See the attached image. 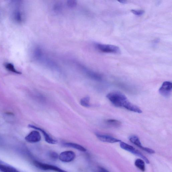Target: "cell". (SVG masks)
<instances>
[{
    "mask_svg": "<svg viewBox=\"0 0 172 172\" xmlns=\"http://www.w3.org/2000/svg\"><path fill=\"white\" fill-rule=\"evenodd\" d=\"M107 98L116 107L124 108L129 111L141 113L142 111L137 106L131 103L126 95L118 91L110 93L107 95Z\"/></svg>",
    "mask_w": 172,
    "mask_h": 172,
    "instance_id": "1",
    "label": "cell"
},
{
    "mask_svg": "<svg viewBox=\"0 0 172 172\" xmlns=\"http://www.w3.org/2000/svg\"><path fill=\"white\" fill-rule=\"evenodd\" d=\"M95 46L102 52L115 54H120L121 53L120 48L115 46L97 43L95 44Z\"/></svg>",
    "mask_w": 172,
    "mask_h": 172,
    "instance_id": "2",
    "label": "cell"
},
{
    "mask_svg": "<svg viewBox=\"0 0 172 172\" xmlns=\"http://www.w3.org/2000/svg\"><path fill=\"white\" fill-rule=\"evenodd\" d=\"M120 147L123 149L130 152L135 155L139 157H140L143 159V160L145 161V162L147 164H149L150 163L149 160H148V159L143 154H142L139 151L136 149L133 146L122 141L120 142Z\"/></svg>",
    "mask_w": 172,
    "mask_h": 172,
    "instance_id": "3",
    "label": "cell"
},
{
    "mask_svg": "<svg viewBox=\"0 0 172 172\" xmlns=\"http://www.w3.org/2000/svg\"><path fill=\"white\" fill-rule=\"evenodd\" d=\"M33 164L37 168L44 171H52L56 172H68L54 165L46 164L38 161H34Z\"/></svg>",
    "mask_w": 172,
    "mask_h": 172,
    "instance_id": "4",
    "label": "cell"
},
{
    "mask_svg": "<svg viewBox=\"0 0 172 172\" xmlns=\"http://www.w3.org/2000/svg\"><path fill=\"white\" fill-rule=\"evenodd\" d=\"M172 90V84L171 82L166 81L163 82L159 90V93L162 96L168 97L171 95Z\"/></svg>",
    "mask_w": 172,
    "mask_h": 172,
    "instance_id": "5",
    "label": "cell"
},
{
    "mask_svg": "<svg viewBox=\"0 0 172 172\" xmlns=\"http://www.w3.org/2000/svg\"><path fill=\"white\" fill-rule=\"evenodd\" d=\"M76 157V154L74 152L68 151L61 152L59 156L60 160L64 162H71Z\"/></svg>",
    "mask_w": 172,
    "mask_h": 172,
    "instance_id": "6",
    "label": "cell"
},
{
    "mask_svg": "<svg viewBox=\"0 0 172 172\" xmlns=\"http://www.w3.org/2000/svg\"><path fill=\"white\" fill-rule=\"evenodd\" d=\"M129 140L131 143L134 144L135 145L137 146V147L141 149L144 150V151L150 154H153L155 153V151L154 150L149 148L144 147V146H142L139 139L136 136H131L129 137Z\"/></svg>",
    "mask_w": 172,
    "mask_h": 172,
    "instance_id": "7",
    "label": "cell"
},
{
    "mask_svg": "<svg viewBox=\"0 0 172 172\" xmlns=\"http://www.w3.org/2000/svg\"><path fill=\"white\" fill-rule=\"evenodd\" d=\"M28 127L30 128H32L40 131L42 133V134H43L44 139H45V141L47 143L51 144H55L57 143V140L53 139L43 129L32 124H29L28 125Z\"/></svg>",
    "mask_w": 172,
    "mask_h": 172,
    "instance_id": "8",
    "label": "cell"
},
{
    "mask_svg": "<svg viewBox=\"0 0 172 172\" xmlns=\"http://www.w3.org/2000/svg\"><path fill=\"white\" fill-rule=\"evenodd\" d=\"M41 135L39 131H32L25 137V139L30 143H37L41 140Z\"/></svg>",
    "mask_w": 172,
    "mask_h": 172,
    "instance_id": "9",
    "label": "cell"
},
{
    "mask_svg": "<svg viewBox=\"0 0 172 172\" xmlns=\"http://www.w3.org/2000/svg\"><path fill=\"white\" fill-rule=\"evenodd\" d=\"M96 137L100 141L104 142L114 143L122 141L116 138L111 135L96 133Z\"/></svg>",
    "mask_w": 172,
    "mask_h": 172,
    "instance_id": "10",
    "label": "cell"
},
{
    "mask_svg": "<svg viewBox=\"0 0 172 172\" xmlns=\"http://www.w3.org/2000/svg\"><path fill=\"white\" fill-rule=\"evenodd\" d=\"M79 65L83 70L86 73V75L88 76L89 77L91 78V79L99 81L102 80V76L100 74L95 73L94 71L90 70L88 69L82 65L79 64Z\"/></svg>",
    "mask_w": 172,
    "mask_h": 172,
    "instance_id": "11",
    "label": "cell"
},
{
    "mask_svg": "<svg viewBox=\"0 0 172 172\" xmlns=\"http://www.w3.org/2000/svg\"><path fill=\"white\" fill-rule=\"evenodd\" d=\"M14 20L17 23H22L24 20V15L22 12L19 10H15L12 14Z\"/></svg>",
    "mask_w": 172,
    "mask_h": 172,
    "instance_id": "12",
    "label": "cell"
},
{
    "mask_svg": "<svg viewBox=\"0 0 172 172\" xmlns=\"http://www.w3.org/2000/svg\"><path fill=\"white\" fill-rule=\"evenodd\" d=\"M0 171L1 172H20L14 167L4 164L0 161Z\"/></svg>",
    "mask_w": 172,
    "mask_h": 172,
    "instance_id": "13",
    "label": "cell"
},
{
    "mask_svg": "<svg viewBox=\"0 0 172 172\" xmlns=\"http://www.w3.org/2000/svg\"><path fill=\"white\" fill-rule=\"evenodd\" d=\"M64 146L66 147L74 149L80 151L85 152L86 151V149L83 146L75 143L68 142L64 144Z\"/></svg>",
    "mask_w": 172,
    "mask_h": 172,
    "instance_id": "14",
    "label": "cell"
},
{
    "mask_svg": "<svg viewBox=\"0 0 172 172\" xmlns=\"http://www.w3.org/2000/svg\"><path fill=\"white\" fill-rule=\"evenodd\" d=\"M135 166L142 172L146 170V166L145 161L141 159H138L135 161Z\"/></svg>",
    "mask_w": 172,
    "mask_h": 172,
    "instance_id": "15",
    "label": "cell"
},
{
    "mask_svg": "<svg viewBox=\"0 0 172 172\" xmlns=\"http://www.w3.org/2000/svg\"><path fill=\"white\" fill-rule=\"evenodd\" d=\"M106 123L108 126L115 127H119L121 125L119 121L115 120H108L106 121Z\"/></svg>",
    "mask_w": 172,
    "mask_h": 172,
    "instance_id": "16",
    "label": "cell"
},
{
    "mask_svg": "<svg viewBox=\"0 0 172 172\" xmlns=\"http://www.w3.org/2000/svg\"><path fill=\"white\" fill-rule=\"evenodd\" d=\"M5 66L6 69L8 70L12 73H15L17 74H21V73L20 72L17 70L15 68L14 65L11 63H7L5 64Z\"/></svg>",
    "mask_w": 172,
    "mask_h": 172,
    "instance_id": "17",
    "label": "cell"
},
{
    "mask_svg": "<svg viewBox=\"0 0 172 172\" xmlns=\"http://www.w3.org/2000/svg\"><path fill=\"white\" fill-rule=\"evenodd\" d=\"M81 105L86 107H90V98L88 97H86L82 98L80 101Z\"/></svg>",
    "mask_w": 172,
    "mask_h": 172,
    "instance_id": "18",
    "label": "cell"
},
{
    "mask_svg": "<svg viewBox=\"0 0 172 172\" xmlns=\"http://www.w3.org/2000/svg\"><path fill=\"white\" fill-rule=\"evenodd\" d=\"M131 11L132 13L135 15L140 16L143 15L145 12L144 10H132Z\"/></svg>",
    "mask_w": 172,
    "mask_h": 172,
    "instance_id": "19",
    "label": "cell"
},
{
    "mask_svg": "<svg viewBox=\"0 0 172 172\" xmlns=\"http://www.w3.org/2000/svg\"><path fill=\"white\" fill-rule=\"evenodd\" d=\"M67 5L69 7L73 8L75 7L77 5V2L75 1H73V0H70V1H67Z\"/></svg>",
    "mask_w": 172,
    "mask_h": 172,
    "instance_id": "20",
    "label": "cell"
},
{
    "mask_svg": "<svg viewBox=\"0 0 172 172\" xmlns=\"http://www.w3.org/2000/svg\"><path fill=\"white\" fill-rule=\"evenodd\" d=\"M50 157L53 160H56L59 158V155L57 153L54 152H51L49 154Z\"/></svg>",
    "mask_w": 172,
    "mask_h": 172,
    "instance_id": "21",
    "label": "cell"
},
{
    "mask_svg": "<svg viewBox=\"0 0 172 172\" xmlns=\"http://www.w3.org/2000/svg\"><path fill=\"white\" fill-rule=\"evenodd\" d=\"M54 9L56 12H60L62 9V6L60 3H57L54 6Z\"/></svg>",
    "mask_w": 172,
    "mask_h": 172,
    "instance_id": "22",
    "label": "cell"
},
{
    "mask_svg": "<svg viewBox=\"0 0 172 172\" xmlns=\"http://www.w3.org/2000/svg\"><path fill=\"white\" fill-rule=\"evenodd\" d=\"M99 172H109L107 169L103 167H99Z\"/></svg>",
    "mask_w": 172,
    "mask_h": 172,
    "instance_id": "23",
    "label": "cell"
},
{
    "mask_svg": "<svg viewBox=\"0 0 172 172\" xmlns=\"http://www.w3.org/2000/svg\"><path fill=\"white\" fill-rule=\"evenodd\" d=\"M118 1L120 3L123 4L126 3L127 2V1Z\"/></svg>",
    "mask_w": 172,
    "mask_h": 172,
    "instance_id": "24",
    "label": "cell"
}]
</instances>
